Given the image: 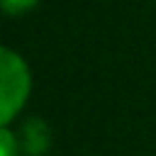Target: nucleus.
Segmentation results:
<instances>
[{
  "label": "nucleus",
  "instance_id": "1",
  "mask_svg": "<svg viewBox=\"0 0 156 156\" xmlns=\"http://www.w3.org/2000/svg\"><path fill=\"white\" fill-rule=\"evenodd\" d=\"M32 90V76L27 68V61L12 51L10 46H2L0 51V124L10 127V122L20 115Z\"/></svg>",
  "mask_w": 156,
  "mask_h": 156
},
{
  "label": "nucleus",
  "instance_id": "2",
  "mask_svg": "<svg viewBox=\"0 0 156 156\" xmlns=\"http://www.w3.org/2000/svg\"><path fill=\"white\" fill-rule=\"evenodd\" d=\"M49 129L41 119H29L24 127H22V136H20V144L22 149L29 154V156H39L49 149Z\"/></svg>",
  "mask_w": 156,
  "mask_h": 156
},
{
  "label": "nucleus",
  "instance_id": "3",
  "mask_svg": "<svg viewBox=\"0 0 156 156\" xmlns=\"http://www.w3.org/2000/svg\"><path fill=\"white\" fill-rule=\"evenodd\" d=\"M20 151H22L20 136H15L10 127H0V156H20Z\"/></svg>",
  "mask_w": 156,
  "mask_h": 156
},
{
  "label": "nucleus",
  "instance_id": "4",
  "mask_svg": "<svg viewBox=\"0 0 156 156\" xmlns=\"http://www.w3.org/2000/svg\"><path fill=\"white\" fill-rule=\"evenodd\" d=\"M2 2V10L7 12V15H24V12H29L39 0H0Z\"/></svg>",
  "mask_w": 156,
  "mask_h": 156
}]
</instances>
